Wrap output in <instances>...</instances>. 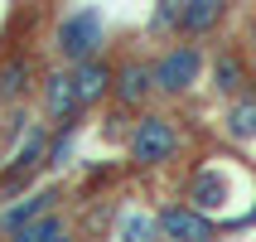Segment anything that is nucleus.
<instances>
[{
	"instance_id": "6e6552de",
	"label": "nucleus",
	"mask_w": 256,
	"mask_h": 242,
	"mask_svg": "<svg viewBox=\"0 0 256 242\" xmlns=\"http://www.w3.org/2000/svg\"><path fill=\"white\" fill-rule=\"evenodd\" d=\"M39 160H44V131L34 126V131H29V136H24V145L14 150V160H10V165H5V174H0V184L10 189V184H20V179H29V170H34Z\"/></svg>"
},
{
	"instance_id": "1a4fd4ad",
	"label": "nucleus",
	"mask_w": 256,
	"mask_h": 242,
	"mask_svg": "<svg viewBox=\"0 0 256 242\" xmlns=\"http://www.w3.org/2000/svg\"><path fill=\"white\" fill-rule=\"evenodd\" d=\"M112 83H116V97H121V107H140V97L155 87V83H150V68H140V63H126V68L116 73Z\"/></svg>"
},
{
	"instance_id": "a211bd4d",
	"label": "nucleus",
	"mask_w": 256,
	"mask_h": 242,
	"mask_svg": "<svg viewBox=\"0 0 256 242\" xmlns=\"http://www.w3.org/2000/svg\"><path fill=\"white\" fill-rule=\"evenodd\" d=\"M68 150H72V136H58L54 150H48V165H63V160H68Z\"/></svg>"
},
{
	"instance_id": "0eeeda50",
	"label": "nucleus",
	"mask_w": 256,
	"mask_h": 242,
	"mask_svg": "<svg viewBox=\"0 0 256 242\" xmlns=\"http://www.w3.org/2000/svg\"><path fill=\"white\" fill-rule=\"evenodd\" d=\"M54 208V189H39V194H29V199H20V203H10L5 213H0V232H20L29 223V218H39V213H48Z\"/></svg>"
},
{
	"instance_id": "9b49d317",
	"label": "nucleus",
	"mask_w": 256,
	"mask_h": 242,
	"mask_svg": "<svg viewBox=\"0 0 256 242\" xmlns=\"http://www.w3.org/2000/svg\"><path fill=\"white\" fill-rule=\"evenodd\" d=\"M222 194H228V179H222L218 170H203L198 179H194V208H198V213L222 208Z\"/></svg>"
},
{
	"instance_id": "423d86ee",
	"label": "nucleus",
	"mask_w": 256,
	"mask_h": 242,
	"mask_svg": "<svg viewBox=\"0 0 256 242\" xmlns=\"http://www.w3.org/2000/svg\"><path fill=\"white\" fill-rule=\"evenodd\" d=\"M44 112H48V121H72V112H78L72 73H54L48 78V87H44Z\"/></svg>"
},
{
	"instance_id": "20e7f679",
	"label": "nucleus",
	"mask_w": 256,
	"mask_h": 242,
	"mask_svg": "<svg viewBox=\"0 0 256 242\" xmlns=\"http://www.w3.org/2000/svg\"><path fill=\"white\" fill-rule=\"evenodd\" d=\"M155 232H164V237L203 242V237H213V223H208L198 208H164V213L155 218Z\"/></svg>"
},
{
	"instance_id": "f03ea898",
	"label": "nucleus",
	"mask_w": 256,
	"mask_h": 242,
	"mask_svg": "<svg viewBox=\"0 0 256 242\" xmlns=\"http://www.w3.org/2000/svg\"><path fill=\"white\" fill-rule=\"evenodd\" d=\"M198 68H203V58L194 44H179V49H170V54L155 63V73H150V83L160 87V92H184V87L198 83Z\"/></svg>"
},
{
	"instance_id": "2eb2a0df",
	"label": "nucleus",
	"mask_w": 256,
	"mask_h": 242,
	"mask_svg": "<svg viewBox=\"0 0 256 242\" xmlns=\"http://www.w3.org/2000/svg\"><path fill=\"white\" fill-rule=\"evenodd\" d=\"M218 87H222V92H237V87H242V63H237V58H232V54H222V58H218Z\"/></svg>"
},
{
	"instance_id": "6ab92c4d",
	"label": "nucleus",
	"mask_w": 256,
	"mask_h": 242,
	"mask_svg": "<svg viewBox=\"0 0 256 242\" xmlns=\"http://www.w3.org/2000/svg\"><path fill=\"white\" fill-rule=\"evenodd\" d=\"M252 39H256V20H252Z\"/></svg>"
},
{
	"instance_id": "39448f33",
	"label": "nucleus",
	"mask_w": 256,
	"mask_h": 242,
	"mask_svg": "<svg viewBox=\"0 0 256 242\" xmlns=\"http://www.w3.org/2000/svg\"><path fill=\"white\" fill-rule=\"evenodd\" d=\"M72 87H78V107H92V102H102L106 92H112V68L97 63V54L82 58L78 73H72Z\"/></svg>"
},
{
	"instance_id": "f257e3e1",
	"label": "nucleus",
	"mask_w": 256,
	"mask_h": 242,
	"mask_svg": "<svg viewBox=\"0 0 256 242\" xmlns=\"http://www.w3.org/2000/svg\"><path fill=\"white\" fill-rule=\"evenodd\" d=\"M102 10L97 5H78L72 15H63V25H58V54L68 58V63H82L102 49Z\"/></svg>"
},
{
	"instance_id": "ddd939ff",
	"label": "nucleus",
	"mask_w": 256,
	"mask_h": 242,
	"mask_svg": "<svg viewBox=\"0 0 256 242\" xmlns=\"http://www.w3.org/2000/svg\"><path fill=\"white\" fill-rule=\"evenodd\" d=\"M20 242H58L63 237V218H54V213H39V218H29L24 228L14 232Z\"/></svg>"
},
{
	"instance_id": "dca6fc26",
	"label": "nucleus",
	"mask_w": 256,
	"mask_h": 242,
	"mask_svg": "<svg viewBox=\"0 0 256 242\" xmlns=\"http://www.w3.org/2000/svg\"><path fill=\"white\" fill-rule=\"evenodd\" d=\"M121 237H130V242L155 237V218H145V213H126V218H121Z\"/></svg>"
},
{
	"instance_id": "4468645a",
	"label": "nucleus",
	"mask_w": 256,
	"mask_h": 242,
	"mask_svg": "<svg viewBox=\"0 0 256 242\" xmlns=\"http://www.w3.org/2000/svg\"><path fill=\"white\" fill-rule=\"evenodd\" d=\"M24 83H29V63H24V58H10V63L0 68V97L14 102L20 92H24Z\"/></svg>"
},
{
	"instance_id": "f3484780",
	"label": "nucleus",
	"mask_w": 256,
	"mask_h": 242,
	"mask_svg": "<svg viewBox=\"0 0 256 242\" xmlns=\"http://www.w3.org/2000/svg\"><path fill=\"white\" fill-rule=\"evenodd\" d=\"M179 5H184V0H160V10H155V29H170L174 20H179Z\"/></svg>"
},
{
	"instance_id": "7ed1b4c3",
	"label": "nucleus",
	"mask_w": 256,
	"mask_h": 242,
	"mask_svg": "<svg viewBox=\"0 0 256 242\" xmlns=\"http://www.w3.org/2000/svg\"><path fill=\"white\" fill-rule=\"evenodd\" d=\"M174 145H179V136H174L170 121L164 116H145L140 126H136V136H130V155L140 160V165H160V160L174 155Z\"/></svg>"
},
{
	"instance_id": "f8f14e48",
	"label": "nucleus",
	"mask_w": 256,
	"mask_h": 242,
	"mask_svg": "<svg viewBox=\"0 0 256 242\" xmlns=\"http://www.w3.org/2000/svg\"><path fill=\"white\" fill-rule=\"evenodd\" d=\"M228 136H232V141H252V136H256V97H237V102H232Z\"/></svg>"
},
{
	"instance_id": "9d476101",
	"label": "nucleus",
	"mask_w": 256,
	"mask_h": 242,
	"mask_svg": "<svg viewBox=\"0 0 256 242\" xmlns=\"http://www.w3.org/2000/svg\"><path fill=\"white\" fill-rule=\"evenodd\" d=\"M218 15H222V0H184L179 5V25L188 34H208L218 25Z\"/></svg>"
}]
</instances>
